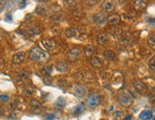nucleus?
Returning a JSON list of instances; mask_svg holds the SVG:
<instances>
[{"mask_svg": "<svg viewBox=\"0 0 155 120\" xmlns=\"http://www.w3.org/2000/svg\"><path fill=\"white\" fill-rule=\"evenodd\" d=\"M30 57H31V59H33L34 61L42 62V61H45L48 58V55H47L46 52L41 50L40 48L33 47L30 52Z\"/></svg>", "mask_w": 155, "mask_h": 120, "instance_id": "obj_1", "label": "nucleus"}, {"mask_svg": "<svg viewBox=\"0 0 155 120\" xmlns=\"http://www.w3.org/2000/svg\"><path fill=\"white\" fill-rule=\"evenodd\" d=\"M100 95L96 92H92L91 94H89L88 96V98L86 100V105L89 107V108H95L97 107L100 104Z\"/></svg>", "mask_w": 155, "mask_h": 120, "instance_id": "obj_2", "label": "nucleus"}, {"mask_svg": "<svg viewBox=\"0 0 155 120\" xmlns=\"http://www.w3.org/2000/svg\"><path fill=\"white\" fill-rule=\"evenodd\" d=\"M118 102L123 107H129V106H130L132 104L133 99L129 93L123 92L118 96Z\"/></svg>", "mask_w": 155, "mask_h": 120, "instance_id": "obj_3", "label": "nucleus"}, {"mask_svg": "<svg viewBox=\"0 0 155 120\" xmlns=\"http://www.w3.org/2000/svg\"><path fill=\"white\" fill-rule=\"evenodd\" d=\"M67 55L70 61H76L82 56V50L80 48H72L68 52Z\"/></svg>", "mask_w": 155, "mask_h": 120, "instance_id": "obj_4", "label": "nucleus"}, {"mask_svg": "<svg viewBox=\"0 0 155 120\" xmlns=\"http://www.w3.org/2000/svg\"><path fill=\"white\" fill-rule=\"evenodd\" d=\"M73 91L78 98H83L87 94V89L84 85H81V84H76L73 88Z\"/></svg>", "mask_w": 155, "mask_h": 120, "instance_id": "obj_5", "label": "nucleus"}, {"mask_svg": "<svg viewBox=\"0 0 155 120\" xmlns=\"http://www.w3.org/2000/svg\"><path fill=\"white\" fill-rule=\"evenodd\" d=\"M41 45L43 46L45 50H48V51H52L54 50L56 47V43L53 39H51V38H45L41 40Z\"/></svg>", "mask_w": 155, "mask_h": 120, "instance_id": "obj_6", "label": "nucleus"}, {"mask_svg": "<svg viewBox=\"0 0 155 120\" xmlns=\"http://www.w3.org/2000/svg\"><path fill=\"white\" fill-rule=\"evenodd\" d=\"M107 20H108V18H107L106 14L103 13V12H99V13H97V14L94 16V22H95L98 26L105 25Z\"/></svg>", "mask_w": 155, "mask_h": 120, "instance_id": "obj_7", "label": "nucleus"}, {"mask_svg": "<svg viewBox=\"0 0 155 120\" xmlns=\"http://www.w3.org/2000/svg\"><path fill=\"white\" fill-rule=\"evenodd\" d=\"M26 58V54L24 52H19L13 55L12 57V62L14 64H21Z\"/></svg>", "mask_w": 155, "mask_h": 120, "instance_id": "obj_8", "label": "nucleus"}, {"mask_svg": "<svg viewBox=\"0 0 155 120\" xmlns=\"http://www.w3.org/2000/svg\"><path fill=\"white\" fill-rule=\"evenodd\" d=\"M114 8H115V2L114 1L107 0V1H104L102 3V9L105 11H111Z\"/></svg>", "mask_w": 155, "mask_h": 120, "instance_id": "obj_9", "label": "nucleus"}, {"mask_svg": "<svg viewBox=\"0 0 155 120\" xmlns=\"http://www.w3.org/2000/svg\"><path fill=\"white\" fill-rule=\"evenodd\" d=\"M133 88L134 90L138 92V93H145L146 92V87L143 82H140V81H137L133 84Z\"/></svg>", "mask_w": 155, "mask_h": 120, "instance_id": "obj_10", "label": "nucleus"}, {"mask_svg": "<svg viewBox=\"0 0 155 120\" xmlns=\"http://www.w3.org/2000/svg\"><path fill=\"white\" fill-rule=\"evenodd\" d=\"M152 116H153V112L150 110H145L139 114V118L141 120H149L152 118Z\"/></svg>", "mask_w": 155, "mask_h": 120, "instance_id": "obj_11", "label": "nucleus"}, {"mask_svg": "<svg viewBox=\"0 0 155 120\" xmlns=\"http://www.w3.org/2000/svg\"><path fill=\"white\" fill-rule=\"evenodd\" d=\"M108 22H109V24H111L112 26L117 25V24L120 22V15L117 14V13L111 14V15H110V16L108 17Z\"/></svg>", "mask_w": 155, "mask_h": 120, "instance_id": "obj_12", "label": "nucleus"}, {"mask_svg": "<svg viewBox=\"0 0 155 120\" xmlns=\"http://www.w3.org/2000/svg\"><path fill=\"white\" fill-rule=\"evenodd\" d=\"M103 55H104L105 59H107V60H109V61H113V60L115 59V57H116L115 54H114L111 50H106V51L103 53Z\"/></svg>", "mask_w": 155, "mask_h": 120, "instance_id": "obj_13", "label": "nucleus"}, {"mask_svg": "<svg viewBox=\"0 0 155 120\" xmlns=\"http://www.w3.org/2000/svg\"><path fill=\"white\" fill-rule=\"evenodd\" d=\"M90 63L93 67H96V68H100L103 66V60L100 58L99 56H93L90 60Z\"/></svg>", "mask_w": 155, "mask_h": 120, "instance_id": "obj_14", "label": "nucleus"}, {"mask_svg": "<svg viewBox=\"0 0 155 120\" xmlns=\"http://www.w3.org/2000/svg\"><path fill=\"white\" fill-rule=\"evenodd\" d=\"M16 78H17V80H18L19 82H24V81L28 80V78H29V74H28L27 72H25V71H21V72L17 73Z\"/></svg>", "mask_w": 155, "mask_h": 120, "instance_id": "obj_15", "label": "nucleus"}, {"mask_svg": "<svg viewBox=\"0 0 155 120\" xmlns=\"http://www.w3.org/2000/svg\"><path fill=\"white\" fill-rule=\"evenodd\" d=\"M56 68L59 72L61 73H66L68 71V64H67L65 61H59L56 65Z\"/></svg>", "mask_w": 155, "mask_h": 120, "instance_id": "obj_16", "label": "nucleus"}, {"mask_svg": "<svg viewBox=\"0 0 155 120\" xmlns=\"http://www.w3.org/2000/svg\"><path fill=\"white\" fill-rule=\"evenodd\" d=\"M66 99L63 98V97H58V99L55 101V103H54V106H55L56 108H58V109H62V108H64L65 106H66Z\"/></svg>", "mask_w": 155, "mask_h": 120, "instance_id": "obj_17", "label": "nucleus"}, {"mask_svg": "<svg viewBox=\"0 0 155 120\" xmlns=\"http://www.w3.org/2000/svg\"><path fill=\"white\" fill-rule=\"evenodd\" d=\"M35 92V87L33 86V84H29L27 85L25 89H24V93L26 95H32L33 92Z\"/></svg>", "mask_w": 155, "mask_h": 120, "instance_id": "obj_18", "label": "nucleus"}, {"mask_svg": "<svg viewBox=\"0 0 155 120\" xmlns=\"http://www.w3.org/2000/svg\"><path fill=\"white\" fill-rule=\"evenodd\" d=\"M146 6V1H143V0H138V1H135V3H134L135 9L138 11L143 10Z\"/></svg>", "mask_w": 155, "mask_h": 120, "instance_id": "obj_19", "label": "nucleus"}, {"mask_svg": "<svg viewBox=\"0 0 155 120\" xmlns=\"http://www.w3.org/2000/svg\"><path fill=\"white\" fill-rule=\"evenodd\" d=\"M147 44L151 49H155V33H151L147 37Z\"/></svg>", "mask_w": 155, "mask_h": 120, "instance_id": "obj_20", "label": "nucleus"}, {"mask_svg": "<svg viewBox=\"0 0 155 120\" xmlns=\"http://www.w3.org/2000/svg\"><path fill=\"white\" fill-rule=\"evenodd\" d=\"M97 41H98V43L101 44V45L106 44L107 41H108V36H107V34L105 33H101L99 35H98V37H97Z\"/></svg>", "mask_w": 155, "mask_h": 120, "instance_id": "obj_21", "label": "nucleus"}, {"mask_svg": "<svg viewBox=\"0 0 155 120\" xmlns=\"http://www.w3.org/2000/svg\"><path fill=\"white\" fill-rule=\"evenodd\" d=\"M52 72V65H46L41 69V73L45 75H51Z\"/></svg>", "mask_w": 155, "mask_h": 120, "instance_id": "obj_22", "label": "nucleus"}, {"mask_svg": "<svg viewBox=\"0 0 155 120\" xmlns=\"http://www.w3.org/2000/svg\"><path fill=\"white\" fill-rule=\"evenodd\" d=\"M77 33V30L75 28H69L66 31V36L69 38H71V37H74Z\"/></svg>", "mask_w": 155, "mask_h": 120, "instance_id": "obj_23", "label": "nucleus"}, {"mask_svg": "<svg viewBox=\"0 0 155 120\" xmlns=\"http://www.w3.org/2000/svg\"><path fill=\"white\" fill-rule=\"evenodd\" d=\"M29 33H31L32 35H38L41 33V29L38 26H33L29 30Z\"/></svg>", "mask_w": 155, "mask_h": 120, "instance_id": "obj_24", "label": "nucleus"}, {"mask_svg": "<svg viewBox=\"0 0 155 120\" xmlns=\"http://www.w3.org/2000/svg\"><path fill=\"white\" fill-rule=\"evenodd\" d=\"M83 111H84V105H83V104H79V105H77L74 109L72 110L73 114H80V113H82Z\"/></svg>", "mask_w": 155, "mask_h": 120, "instance_id": "obj_25", "label": "nucleus"}, {"mask_svg": "<svg viewBox=\"0 0 155 120\" xmlns=\"http://www.w3.org/2000/svg\"><path fill=\"white\" fill-rule=\"evenodd\" d=\"M31 106L33 110H38L41 109V103L37 100V99H33L31 101Z\"/></svg>", "mask_w": 155, "mask_h": 120, "instance_id": "obj_26", "label": "nucleus"}, {"mask_svg": "<svg viewBox=\"0 0 155 120\" xmlns=\"http://www.w3.org/2000/svg\"><path fill=\"white\" fill-rule=\"evenodd\" d=\"M148 68L151 72H155V55H153L150 58V60L148 62Z\"/></svg>", "mask_w": 155, "mask_h": 120, "instance_id": "obj_27", "label": "nucleus"}, {"mask_svg": "<svg viewBox=\"0 0 155 120\" xmlns=\"http://www.w3.org/2000/svg\"><path fill=\"white\" fill-rule=\"evenodd\" d=\"M93 52H94L93 47L89 46V47H87V48L85 49V55H86L87 57H90V56L92 55V54H93Z\"/></svg>", "mask_w": 155, "mask_h": 120, "instance_id": "obj_28", "label": "nucleus"}, {"mask_svg": "<svg viewBox=\"0 0 155 120\" xmlns=\"http://www.w3.org/2000/svg\"><path fill=\"white\" fill-rule=\"evenodd\" d=\"M44 118L45 120H53L56 118V114L52 112V113H46L44 114Z\"/></svg>", "mask_w": 155, "mask_h": 120, "instance_id": "obj_29", "label": "nucleus"}, {"mask_svg": "<svg viewBox=\"0 0 155 120\" xmlns=\"http://www.w3.org/2000/svg\"><path fill=\"white\" fill-rule=\"evenodd\" d=\"M146 23H147L150 27L155 28V18H147V19H146Z\"/></svg>", "mask_w": 155, "mask_h": 120, "instance_id": "obj_30", "label": "nucleus"}, {"mask_svg": "<svg viewBox=\"0 0 155 120\" xmlns=\"http://www.w3.org/2000/svg\"><path fill=\"white\" fill-rule=\"evenodd\" d=\"M9 95H6V94H0V101H2V102H7V101H9Z\"/></svg>", "mask_w": 155, "mask_h": 120, "instance_id": "obj_31", "label": "nucleus"}, {"mask_svg": "<svg viewBox=\"0 0 155 120\" xmlns=\"http://www.w3.org/2000/svg\"><path fill=\"white\" fill-rule=\"evenodd\" d=\"M75 3H76V1H65V4L69 7H73Z\"/></svg>", "mask_w": 155, "mask_h": 120, "instance_id": "obj_32", "label": "nucleus"}, {"mask_svg": "<svg viewBox=\"0 0 155 120\" xmlns=\"http://www.w3.org/2000/svg\"><path fill=\"white\" fill-rule=\"evenodd\" d=\"M5 3H6L5 1H0V11H3V10H4V8H5V6H6Z\"/></svg>", "mask_w": 155, "mask_h": 120, "instance_id": "obj_33", "label": "nucleus"}, {"mask_svg": "<svg viewBox=\"0 0 155 120\" xmlns=\"http://www.w3.org/2000/svg\"><path fill=\"white\" fill-rule=\"evenodd\" d=\"M26 3H27L26 1H21L20 4H19V7H20V8H24V7L26 6Z\"/></svg>", "mask_w": 155, "mask_h": 120, "instance_id": "obj_34", "label": "nucleus"}, {"mask_svg": "<svg viewBox=\"0 0 155 120\" xmlns=\"http://www.w3.org/2000/svg\"><path fill=\"white\" fill-rule=\"evenodd\" d=\"M3 114H5V109L0 106V115H3Z\"/></svg>", "mask_w": 155, "mask_h": 120, "instance_id": "obj_35", "label": "nucleus"}, {"mask_svg": "<svg viewBox=\"0 0 155 120\" xmlns=\"http://www.w3.org/2000/svg\"><path fill=\"white\" fill-rule=\"evenodd\" d=\"M131 115H128V116H126V118L125 119H123V120H131Z\"/></svg>", "mask_w": 155, "mask_h": 120, "instance_id": "obj_36", "label": "nucleus"}, {"mask_svg": "<svg viewBox=\"0 0 155 120\" xmlns=\"http://www.w3.org/2000/svg\"><path fill=\"white\" fill-rule=\"evenodd\" d=\"M153 120H155V117H154V118H153Z\"/></svg>", "mask_w": 155, "mask_h": 120, "instance_id": "obj_37", "label": "nucleus"}]
</instances>
